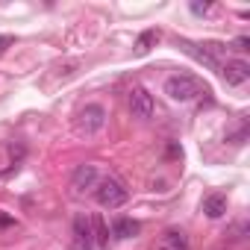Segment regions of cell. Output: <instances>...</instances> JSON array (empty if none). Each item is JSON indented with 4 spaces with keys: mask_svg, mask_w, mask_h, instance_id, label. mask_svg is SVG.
Here are the masks:
<instances>
[{
    "mask_svg": "<svg viewBox=\"0 0 250 250\" xmlns=\"http://www.w3.org/2000/svg\"><path fill=\"white\" fill-rule=\"evenodd\" d=\"M165 94L177 103H188V100H197L200 94H206V85L194 74H174L165 80Z\"/></svg>",
    "mask_w": 250,
    "mask_h": 250,
    "instance_id": "1",
    "label": "cell"
},
{
    "mask_svg": "<svg viewBox=\"0 0 250 250\" xmlns=\"http://www.w3.org/2000/svg\"><path fill=\"white\" fill-rule=\"evenodd\" d=\"M12 224H15V221H12L9 215H3V212H0V227H12Z\"/></svg>",
    "mask_w": 250,
    "mask_h": 250,
    "instance_id": "16",
    "label": "cell"
},
{
    "mask_svg": "<svg viewBox=\"0 0 250 250\" xmlns=\"http://www.w3.org/2000/svg\"><path fill=\"white\" fill-rule=\"evenodd\" d=\"M71 235H74V250H91L94 247L91 218L88 215H77L74 218V227H71Z\"/></svg>",
    "mask_w": 250,
    "mask_h": 250,
    "instance_id": "4",
    "label": "cell"
},
{
    "mask_svg": "<svg viewBox=\"0 0 250 250\" xmlns=\"http://www.w3.org/2000/svg\"><path fill=\"white\" fill-rule=\"evenodd\" d=\"M12 44H15V39H12V36H0V53H3L6 47H12Z\"/></svg>",
    "mask_w": 250,
    "mask_h": 250,
    "instance_id": "15",
    "label": "cell"
},
{
    "mask_svg": "<svg viewBox=\"0 0 250 250\" xmlns=\"http://www.w3.org/2000/svg\"><path fill=\"white\" fill-rule=\"evenodd\" d=\"M203 212H206L209 218H221V215L227 212V197H224V194H209V197L203 200Z\"/></svg>",
    "mask_w": 250,
    "mask_h": 250,
    "instance_id": "9",
    "label": "cell"
},
{
    "mask_svg": "<svg viewBox=\"0 0 250 250\" xmlns=\"http://www.w3.org/2000/svg\"><path fill=\"white\" fill-rule=\"evenodd\" d=\"M139 229H142L139 221H133V218H118L115 227H112V235H115V238H136Z\"/></svg>",
    "mask_w": 250,
    "mask_h": 250,
    "instance_id": "8",
    "label": "cell"
},
{
    "mask_svg": "<svg viewBox=\"0 0 250 250\" xmlns=\"http://www.w3.org/2000/svg\"><path fill=\"white\" fill-rule=\"evenodd\" d=\"M94 197H97V203H100L103 209H118V206L127 203L130 191L124 188L118 180L106 177V180H97V186H94Z\"/></svg>",
    "mask_w": 250,
    "mask_h": 250,
    "instance_id": "2",
    "label": "cell"
},
{
    "mask_svg": "<svg viewBox=\"0 0 250 250\" xmlns=\"http://www.w3.org/2000/svg\"><path fill=\"white\" fill-rule=\"evenodd\" d=\"M191 12L194 15H206L209 12V3H191Z\"/></svg>",
    "mask_w": 250,
    "mask_h": 250,
    "instance_id": "14",
    "label": "cell"
},
{
    "mask_svg": "<svg viewBox=\"0 0 250 250\" xmlns=\"http://www.w3.org/2000/svg\"><path fill=\"white\" fill-rule=\"evenodd\" d=\"M103 124H106V109L103 106H85L83 112H80V130L83 133H97V130H103Z\"/></svg>",
    "mask_w": 250,
    "mask_h": 250,
    "instance_id": "6",
    "label": "cell"
},
{
    "mask_svg": "<svg viewBox=\"0 0 250 250\" xmlns=\"http://www.w3.org/2000/svg\"><path fill=\"white\" fill-rule=\"evenodd\" d=\"M162 250H188V238H186V232H180V229H168V232H165V241H162Z\"/></svg>",
    "mask_w": 250,
    "mask_h": 250,
    "instance_id": "10",
    "label": "cell"
},
{
    "mask_svg": "<svg viewBox=\"0 0 250 250\" xmlns=\"http://www.w3.org/2000/svg\"><path fill=\"white\" fill-rule=\"evenodd\" d=\"M130 109H133L136 118H150L153 115V97H150V91L142 88V85H133L130 88Z\"/></svg>",
    "mask_w": 250,
    "mask_h": 250,
    "instance_id": "5",
    "label": "cell"
},
{
    "mask_svg": "<svg viewBox=\"0 0 250 250\" xmlns=\"http://www.w3.org/2000/svg\"><path fill=\"white\" fill-rule=\"evenodd\" d=\"M94 186H97V168H94V165H80V168L74 171V177H71L74 194H83L85 188H94Z\"/></svg>",
    "mask_w": 250,
    "mask_h": 250,
    "instance_id": "7",
    "label": "cell"
},
{
    "mask_svg": "<svg viewBox=\"0 0 250 250\" xmlns=\"http://www.w3.org/2000/svg\"><path fill=\"white\" fill-rule=\"evenodd\" d=\"M232 47H235V50H250V39H247V36H238V39L232 42Z\"/></svg>",
    "mask_w": 250,
    "mask_h": 250,
    "instance_id": "13",
    "label": "cell"
},
{
    "mask_svg": "<svg viewBox=\"0 0 250 250\" xmlns=\"http://www.w3.org/2000/svg\"><path fill=\"white\" fill-rule=\"evenodd\" d=\"M218 71L227 80V85H244L250 80V65L244 59H227V62H221Z\"/></svg>",
    "mask_w": 250,
    "mask_h": 250,
    "instance_id": "3",
    "label": "cell"
},
{
    "mask_svg": "<svg viewBox=\"0 0 250 250\" xmlns=\"http://www.w3.org/2000/svg\"><path fill=\"white\" fill-rule=\"evenodd\" d=\"M91 232H94V241H97L100 247H106V244H109V229H106V224H103V218H100V215H94V218H91Z\"/></svg>",
    "mask_w": 250,
    "mask_h": 250,
    "instance_id": "12",
    "label": "cell"
},
{
    "mask_svg": "<svg viewBox=\"0 0 250 250\" xmlns=\"http://www.w3.org/2000/svg\"><path fill=\"white\" fill-rule=\"evenodd\" d=\"M156 42H159V30H145V33L136 39V56H145Z\"/></svg>",
    "mask_w": 250,
    "mask_h": 250,
    "instance_id": "11",
    "label": "cell"
}]
</instances>
